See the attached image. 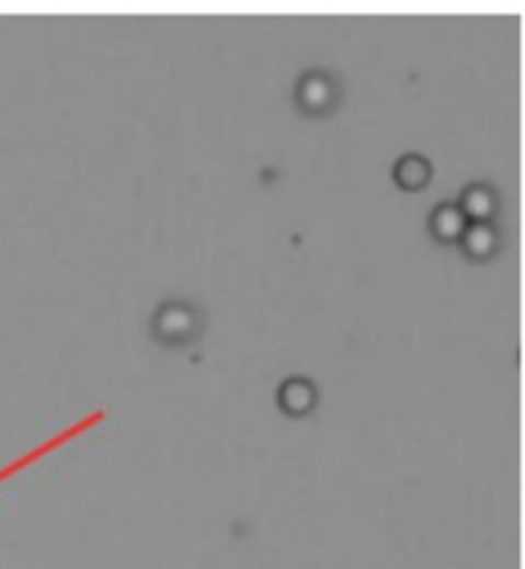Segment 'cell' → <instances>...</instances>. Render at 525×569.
<instances>
[{
  "label": "cell",
  "instance_id": "6",
  "mask_svg": "<svg viewBox=\"0 0 525 569\" xmlns=\"http://www.w3.org/2000/svg\"><path fill=\"white\" fill-rule=\"evenodd\" d=\"M466 223H469V220H466L461 207H458V205H441V207H435L430 226H433V234L441 241H458V239H461Z\"/></svg>",
  "mask_w": 525,
  "mask_h": 569
},
{
  "label": "cell",
  "instance_id": "5",
  "mask_svg": "<svg viewBox=\"0 0 525 569\" xmlns=\"http://www.w3.org/2000/svg\"><path fill=\"white\" fill-rule=\"evenodd\" d=\"M461 213L466 215V220L471 223H489L494 210H498V197L494 192L489 190L487 184H471L469 190L464 192L461 197Z\"/></svg>",
  "mask_w": 525,
  "mask_h": 569
},
{
  "label": "cell",
  "instance_id": "2",
  "mask_svg": "<svg viewBox=\"0 0 525 569\" xmlns=\"http://www.w3.org/2000/svg\"><path fill=\"white\" fill-rule=\"evenodd\" d=\"M295 99L311 114L329 112L336 102V86L327 73H306L295 86Z\"/></svg>",
  "mask_w": 525,
  "mask_h": 569
},
{
  "label": "cell",
  "instance_id": "7",
  "mask_svg": "<svg viewBox=\"0 0 525 569\" xmlns=\"http://www.w3.org/2000/svg\"><path fill=\"white\" fill-rule=\"evenodd\" d=\"M393 177H397V184L404 186V190H420L430 179V163L422 156H407L397 163Z\"/></svg>",
  "mask_w": 525,
  "mask_h": 569
},
{
  "label": "cell",
  "instance_id": "3",
  "mask_svg": "<svg viewBox=\"0 0 525 569\" xmlns=\"http://www.w3.org/2000/svg\"><path fill=\"white\" fill-rule=\"evenodd\" d=\"M319 401V388L313 386V380L293 376L279 384L277 388V405L287 417H306L316 409Z\"/></svg>",
  "mask_w": 525,
  "mask_h": 569
},
{
  "label": "cell",
  "instance_id": "4",
  "mask_svg": "<svg viewBox=\"0 0 525 569\" xmlns=\"http://www.w3.org/2000/svg\"><path fill=\"white\" fill-rule=\"evenodd\" d=\"M461 249L471 259H489L498 251V230H494L492 223H466L464 234H461Z\"/></svg>",
  "mask_w": 525,
  "mask_h": 569
},
{
  "label": "cell",
  "instance_id": "1",
  "mask_svg": "<svg viewBox=\"0 0 525 569\" xmlns=\"http://www.w3.org/2000/svg\"><path fill=\"white\" fill-rule=\"evenodd\" d=\"M199 329H203V316L197 306L186 304V300H163L150 319V334L163 348H184L197 340Z\"/></svg>",
  "mask_w": 525,
  "mask_h": 569
}]
</instances>
